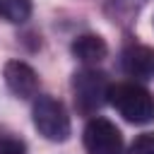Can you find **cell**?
<instances>
[{"mask_svg": "<svg viewBox=\"0 0 154 154\" xmlns=\"http://www.w3.org/2000/svg\"><path fill=\"white\" fill-rule=\"evenodd\" d=\"M108 101L113 103V108L128 123L144 125V123H152L154 120V96H152V91H147L144 87H140L135 82L111 84Z\"/></svg>", "mask_w": 154, "mask_h": 154, "instance_id": "1", "label": "cell"}, {"mask_svg": "<svg viewBox=\"0 0 154 154\" xmlns=\"http://www.w3.org/2000/svg\"><path fill=\"white\" fill-rule=\"evenodd\" d=\"M108 77L101 70L84 67L72 75V96H75V108L82 116L96 113L106 101H108Z\"/></svg>", "mask_w": 154, "mask_h": 154, "instance_id": "2", "label": "cell"}, {"mask_svg": "<svg viewBox=\"0 0 154 154\" xmlns=\"http://www.w3.org/2000/svg\"><path fill=\"white\" fill-rule=\"evenodd\" d=\"M34 128L51 142H65L70 137V116L65 106L53 96H38L34 101Z\"/></svg>", "mask_w": 154, "mask_h": 154, "instance_id": "3", "label": "cell"}, {"mask_svg": "<svg viewBox=\"0 0 154 154\" xmlns=\"http://www.w3.org/2000/svg\"><path fill=\"white\" fill-rule=\"evenodd\" d=\"M84 149L87 154H120L123 149V135L116 128V123H111L108 118H91L84 125V135H82Z\"/></svg>", "mask_w": 154, "mask_h": 154, "instance_id": "4", "label": "cell"}, {"mask_svg": "<svg viewBox=\"0 0 154 154\" xmlns=\"http://www.w3.org/2000/svg\"><path fill=\"white\" fill-rule=\"evenodd\" d=\"M2 77H5L7 89L19 99H31L38 91V77H36L34 67H29L22 60H7Z\"/></svg>", "mask_w": 154, "mask_h": 154, "instance_id": "5", "label": "cell"}, {"mask_svg": "<svg viewBox=\"0 0 154 154\" xmlns=\"http://www.w3.org/2000/svg\"><path fill=\"white\" fill-rule=\"evenodd\" d=\"M120 65L135 79H154V48L144 43H132L123 51Z\"/></svg>", "mask_w": 154, "mask_h": 154, "instance_id": "6", "label": "cell"}, {"mask_svg": "<svg viewBox=\"0 0 154 154\" xmlns=\"http://www.w3.org/2000/svg\"><path fill=\"white\" fill-rule=\"evenodd\" d=\"M106 53H108V46L99 34H82L72 41V55L87 65L101 63L106 58Z\"/></svg>", "mask_w": 154, "mask_h": 154, "instance_id": "7", "label": "cell"}, {"mask_svg": "<svg viewBox=\"0 0 154 154\" xmlns=\"http://www.w3.org/2000/svg\"><path fill=\"white\" fill-rule=\"evenodd\" d=\"M31 14V0H0V17L12 24L26 22Z\"/></svg>", "mask_w": 154, "mask_h": 154, "instance_id": "8", "label": "cell"}, {"mask_svg": "<svg viewBox=\"0 0 154 154\" xmlns=\"http://www.w3.org/2000/svg\"><path fill=\"white\" fill-rule=\"evenodd\" d=\"M128 154H154V132H142L132 140Z\"/></svg>", "mask_w": 154, "mask_h": 154, "instance_id": "9", "label": "cell"}, {"mask_svg": "<svg viewBox=\"0 0 154 154\" xmlns=\"http://www.w3.org/2000/svg\"><path fill=\"white\" fill-rule=\"evenodd\" d=\"M26 147L22 140H14V137H2L0 140V154H24Z\"/></svg>", "mask_w": 154, "mask_h": 154, "instance_id": "10", "label": "cell"}]
</instances>
